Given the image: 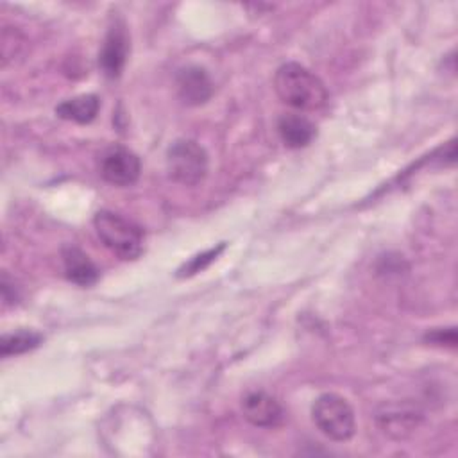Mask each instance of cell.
<instances>
[{
	"mask_svg": "<svg viewBox=\"0 0 458 458\" xmlns=\"http://www.w3.org/2000/svg\"><path fill=\"white\" fill-rule=\"evenodd\" d=\"M274 88L284 104L301 111H317L329 98L324 82L299 63L281 64L274 75Z\"/></svg>",
	"mask_w": 458,
	"mask_h": 458,
	"instance_id": "cell-1",
	"label": "cell"
},
{
	"mask_svg": "<svg viewBox=\"0 0 458 458\" xmlns=\"http://www.w3.org/2000/svg\"><path fill=\"white\" fill-rule=\"evenodd\" d=\"M102 243L122 259H136L143 252V229L120 213L100 209L93 218Z\"/></svg>",
	"mask_w": 458,
	"mask_h": 458,
	"instance_id": "cell-2",
	"label": "cell"
},
{
	"mask_svg": "<svg viewBox=\"0 0 458 458\" xmlns=\"http://www.w3.org/2000/svg\"><path fill=\"white\" fill-rule=\"evenodd\" d=\"M311 419L320 433L335 442H345L356 431L354 410L338 394L329 392L318 395L311 408Z\"/></svg>",
	"mask_w": 458,
	"mask_h": 458,
	"instance_id": "cell-3",
	"label": "cell"
},
{
	"mask_svg": "<svg viewBox=\"0 0 458 458\" xmlns=\"http://www.w3.org/2000/svg\"><path fill=\"white\" fill-rule=\"evenodd\" d=\"M166 172L182 186H197L208 174V154L193 140H175L166 150Z\"/></svg>",
	"mask_w": 458,
	"mask_h": 458,
	"instance_id": "cell-4",
	"label": "cell"
},
{
	"mask_svg": "<svg viewBox=\"0 0 458 458\" xmlns=\"http://www.w3.org/2000/svg\"><path fill=\"white\" fill-rule=\"evenodd\" d=\"M100 175L104 181L114 186H131L138 181L141 172V161L140 157L129 150L127 147H109L100 156L98 165Z\"/></svg>",
	"mask_w": 458,
	"mask_h": 458,
	"instance_id": "cell-5",
	"label": "cell"
},
{
	"mask_svg": "<svg viewBox=\"0 0 458 458\" xmlns=\"http://www.w3.org/2000/svg\"><path fill=\"white\" fill-rule=\"evenodd\" d=\"M127 54H129V36L125 30V23L122 20H114V23L109 27L106 34V39L98 55L102 72L109 79H116L125 66Z\"/></svg>",
	"mask_w": 458,
	"mask_h": 458,
	"instance_id": "cell-6",
	"label": "cell"
},
{
	"mask_svg": "<svg viewBox=\"0 0 458 458\" xmlns=\"http://www.w3.org/2000/svg\"><path fill=\"white\" fill-rule=\"evenodd\" d=\"M243 417L258 428H274L283 422L284 411L276 397L267 392H249L242 399Z\"/></svg>",
	"mask_w": 458,
	"mask_h": 458,
	"instance_id": "cell-7",
	"label": "cell"
},
{
	"mask_svg": "<svg viewBox=\"0 0 458 458\" xmlns=\"http://www.w3.org/2000/svg\"><path fill=\"white\" fill-rule=\"evenodd\" d=\"M177 93L188 106H200L213 95V82L202 66L188 64L175 75Z\"/></svg>",
	"mask_w": 458,
	"mask_h": 458,
	"instance_id": "cell-8",
	"label": "cell"
},
{
	"mask_svg": "<svg viewBox=\"0 0 458 458\" xmlns=\"http://www.w3.org/2000/svg\"><path fill=\"white\" fill-rule=\"evenodd\" d=\"M420 411L410 403H392L383 404L377 411V424L383 433L394 438L408 437L419 424Z\"/></svg>",
	"mask_w": 458,
	"mask_h": 458,
	"instance_id": "cell-9",
	"label": "cell"
},
{
	"mask_svg": "<svg viewBox=\"0 0 458 458\" xmlns=\"http://www.w3.org/2000/svg\"><path fill=\"white\" fill-rule=\"evenodd\" d=\"M277 132L281 141L290 148H302L310 145L317 134V127L302 114L286 113L277 120Z\"/></svg>",
	"mask_w": 458,
	"mask_h": 458,
	"instance_id": "cell-10",
	"label": "cell"
},
{
	"mask_svg": "<svg viewBox=\"0 0 458 458\" xmlns=\"http://www.w3.org/2000/svg\"><path fill=\"white\" fill-rule=\"evenodd\" d=\"M63 265H64L66 277L79 286H91L98 281L100 274L97 265L79 247H73V245L63 247Z\"/></svg>",
	"mask_w": 458,
	"mask_h": 458,
	"instance_id": "cell-11",
	"label": "cell"
},
{
	"mask_svg": "<svg viewBox=\"0 0 458 458\" xmlns=\"http://www.w3.org/2000/svg\"><path fill=\"white\" fill-rule=\"evenodd\" d=\"M100 109V98L93 93L77 95L73 98L63 100L55 107V114L63 120H70L75 123H89L95 120Z\"/></svg>",
	"mask_w": 458,
	"mask_h": 458,
	"instance_id": "cell-12",
	"label": "cell"
},
{
	"mask_svg": "<svg viewBox=\"0 0 458 458\" xmlns=\"http://www.w3.org/2000/svg\"><path fill=\"white\" fill-rule=\"evenodd\" d=\"M41 340H43V336L39 333L27 331V329L4 335L0 340V354L5 358V356L27 352V351L38 347L41 344Z\"/></svg>",
	"mask_w": 458,
	"mask_h": 458,
	"instance_id": "cell-13",
	"label": "cell"
},
{
	"mask_svg": "<svg viewBox=\"0 0 458 458\" xmlns=\"http://www.w3.org/2000/svg\"><path fill=\"white\" fill-rule=\"evenodd\" d=\"M224 247H225V243H220L218 247H213V249H209V250H206V252H202V254H197L195 258H191L188 263H184V265L179 268V274H177V276H179V277H186V276H193V274L204 270L211 261L216 259V256L224 250Z\"/></svg>",
	"mask_w": 458,
	"mask_h": 458,
	"instance_id": "cell-14",
	"label": "cell"
},
{
	"mask_svg": "<svg viewBox=\"0 0 458 458\" xmlns=\"http://www.w3.org/2000/svg\"><path fill=\"white\" fill-rule=\"evenodd\" d=\"M426 342H429L431 345H445V347H454L456 345V331L454 327H447V329H435L431 333H428L424 336Z\"/></svg>",
	"mask_w": 458,
	"mask_h": 458,
	"instance_id": "cell-15",
	"label": "cell"
}]
</instances>
